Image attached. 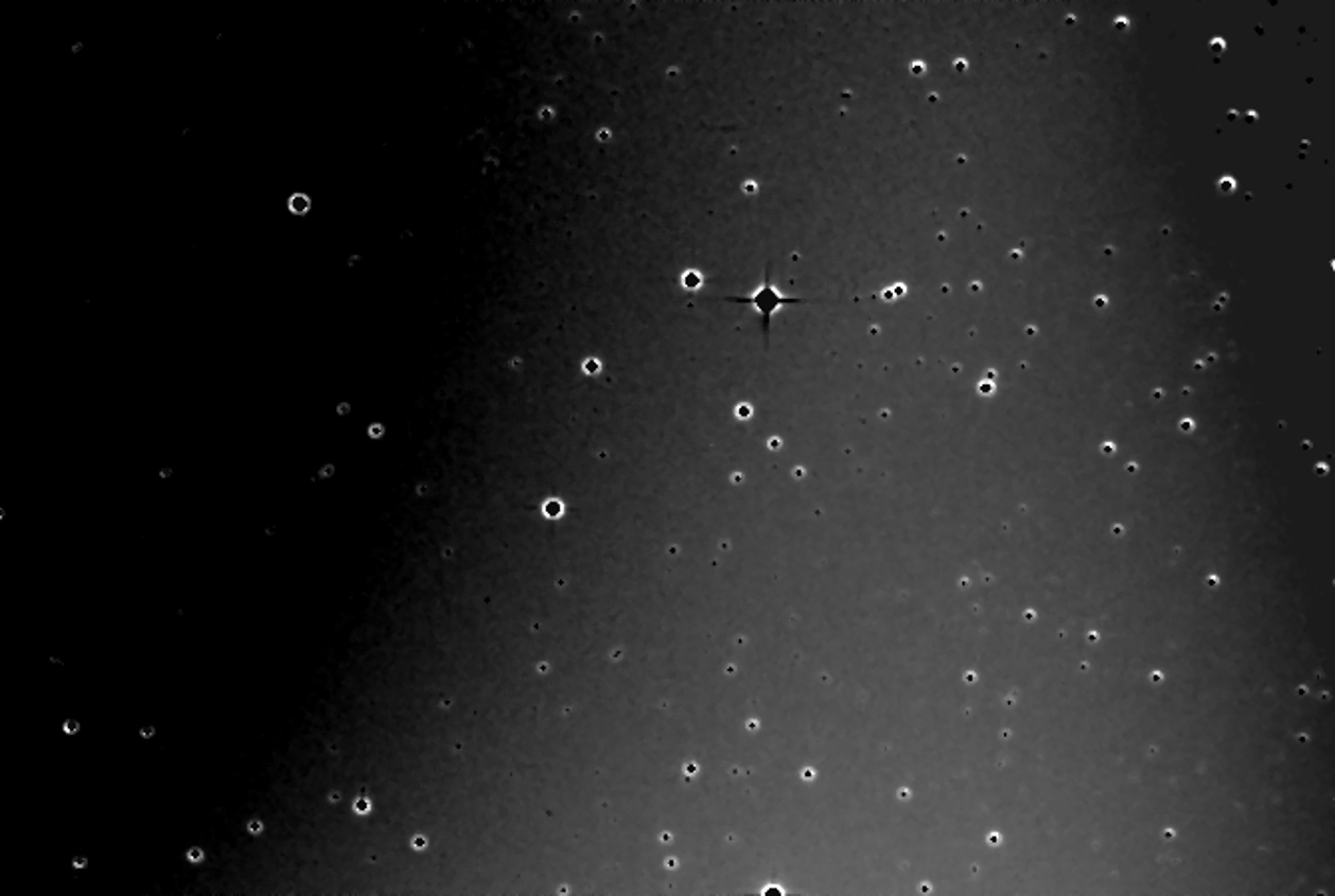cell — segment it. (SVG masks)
Returning <instances> with one entry per match:
<instances>
[{
  "instance_id": "6da1fadb",
  "label": "cell",
  "mask_w": 1335,
  "mask_h": 896,
  "mask_svg": "<svg viewBox=\"0 0 1335 896\" xmlns=\"http://www.w3.org/2000/svg\"><path fill=\"white\" fill-rule=\"evenodd\" d=\"M725 301L730 303H742V305H752L758 311L759 319H761V331L766 342L770 339V326H772V315L774 311L784 308V305H795V303H808V299H800V297H786L779 294V289L772 285V276H770V267L766 269L763 283L756 294L743 295V297H725Z\"/></svg>"
}]
</instances>
